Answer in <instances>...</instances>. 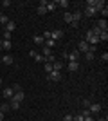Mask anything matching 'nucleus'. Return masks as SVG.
Here are the masks:
<instances>
[{
  "label": "nucleus",
  "instance_id": "nucleus-1",
  "mask_svg": "<svg viewBox=\"0 0 108 121\" xmlns=\"http://www.w3.org/2000/svg\"><path fill=\"white\" fill-rule=\"evenodd\" d=\"M63 38V31L61 29H56V31H51V40L58 42V40H61Z\"/></svg>",
  "mask_w": 108,
  "mask_h": 121
},
{
  "label": "nucleus",
  "instance_id": "nucleus-2",
  "mask_svg": "<svg viewBox=\"0 0 108 121\" xmlns=\"http://www.w3.org/2000/svg\"><path fill=\"white\" fill-rule=\"evenodd\" d=\"M77 51H79V54H81V52H88V51H90V45H88L85 40H81L77 43Z\"/></svg>",
  "mask_w": 108,
  "mask_h": 121
},
{
  "label": "nucleus",
  "instance_id": "nucleus-3",
  "mask_svg": "<svg viewBox=\"0 0 108 121\" xmlns=\"http://www.w3.org/2000/svg\"><path fill=\"white\" fill-rule=\"evenodd\" d=\"M47 80H49V81H60V80H61V72L52 71L51 74H47Z\"/></svg>",
  "mask_w": 108,
  "mask_h": 121
},
{
  "label": "nucleus",
  "instance_id": "nucleus-4",
  "mask_svg": "<svg viewBox=\"0 0 108 121\" xmlns=\"http://www.w3.org/2000/svg\"><path fill=\"white\" fill-rule=\"evenodd\" d=\"M101 108H103V107L99 105V103H90V105H88L90 114H99V112H101Z\"/></svg>",
  "mask_w": 108,
  "mask_h": 121
},
{
  "label": "nucleus",
  "instance_id": "nucleus-5",
  "mask_svg": "<svg viewBox=\"0 0 108 121\" xmlns=\"http://www.w3.org/2000/svg\"><path fill=\"white\" fill-rule=\"evenodd\" d=\"M81 16H83V13L79 9H76L74 13H72V24H79V20H81Z\"/></svg>",
  "mask_w": 108,
  "mask_h": 121
},
{
  "label": "nucleus",
  "instance_id": "nucleus-6",
  "mask_svg": "<svg viewBox=\"0 0 108 121\" xmlns=\"http://www.w3.org/2000/svg\"><path fill=\"white\" fill-rule=\"evenodd\" d=\"M2 94H4V98H7V99H11V98L15 96V91H13V87H5Z\"/></svg>",
  "mask_w": 108,
  "mask_h": 121
},
{
  "label": "nucleus",
  "instance_id": "nucleus-7",
  "mask_svg": "<svg viewBox=\"0 0 108 121\" xmlns=\"http://www.w3.org/2000/svg\"><path fill=\"white\" fill-rule=\"evenodd\" d=\"M24 98H25V94H24V92H22V89H20V91H16V92H15L13 99L18 101V103H22V101H24Z\"/></svg>",
  "mask_w": 108,
  "mask_h": 121
},
{
  "label": "nucleus",
  "instance_id": "nucleus-8",
  "mask_svg": "<svg viewBox=\"0 0 108 121\" xmlns=\"http://www.w3.org/2000/svg\"><path fill=\"white\" fill-rule=\"evenodd\" d=\"M81 13H85L87 16H96V15H97V11L94 9V7H90V5H87V7H85V11H81Z\"/></svg>",
  "mask_w": 108,
  "mask_h": 121
},
{
  "label": "nucleus",
  "instance_id": "nucleus-9",
  "mask_svg": "<svg viewBox=\"0 0 108 121\" xmlns=\"http://www.w3.org/2000/svg\"><path fill=\"white\" fill-rule=\"evenodd\" d=\"M77 60H79V51L74 49L70 54H68V61H77Z\"/></svg>",
  "mask_w": 108,
  "mask_h": 121
},
{
  "label": "nucleus",
  "instance_id": "nucleus-10",
  "mask_svg": "<svg viewBox=\"0 0 108 121\" xmlns=\"http://www.w3.org/2000/svg\"><path fill=\"white\" fill-rule=\"evenodd\" d=\"M106 7V4H104V0H96V4H94V9L96 11H101Z\"/></svg>",
  "mask_w": 108,
  "mask_h": 121
},
{
  "label": "nucleus",
  "instance_id": "nucleus-11",
  "mask_svg": "<svg viewBox=\"0 0 108 121\" xmlns=\"http://www.w3.org/2000/svg\"><path fill=\"white\" fill-rule=\"evenodd\" d=\"M67 69H68V71H70V72H76L77 69H79V63H77V61H68Z\"/></svg>",
  "mask_w": 108,
  "mask_h": 121
},
{
  "label": "nucleus",
  "instance_id": "nucleus-12",
  "mask_svg": "<svg viewBox=\"0 0 108 121\" xmlns=\"http://www.w3.org/2000/svg\"><path fill=\"white\" fill-rule=\"evenodd\" d=\"M4 27H5V31H7V33H13V31L16 29V24H15V22H13V20H9V22H7V24L4 25Z\"/></svg>",
  "mask_w": 108,
  "mask_h": 121
},
{
  "label": "nucleus",
  "instance_id": "nucleus-13",
  "mask_svg": "<svg viewBox=\"0 0 108 121\" xmlns=\"http://www.w3.org/2000/svg\"><path fill=\"white\" fill-rule=\"evenodd\" d=\"M2 63H4V65H11V63H13V56L11 54H4L2 56Z\"/></svg>",
  "mask_w": 108,
  "mask_h": 121
},
{
  "label": "nucleus",
  "instance_id": "nucleus-14",
  "mask_svg": "<svg viewBox=\"0 0 108 121\" xmlns=\"http://www.w3.org/2000/svg\"><path fill=\"white\" fill-rule=\"evenodd\" d=\"M34 43H36V45H40V47H43V43H45L43 36H41V35H36L34 36Z\"/></svg>",
  "mask_w": 108,
  "mask_h": 121
},
{
  "label": "nucleus",
  "instance_id": "nucleus-15",
  "mask_svg": "<svg viewBox=\"0 0 108 121\" xmlns=\"http://www.w3.org/2000/svg\"><path fill=\"white\" fill-rule=\"evenodd\" d=\"M9 108H13V110H18V108H20V103H18V101H15L13 98H11V99H9Z\"/></svg>",
  "mask_w": 108,
  "mask_h": 121
},
{
  "label": "nucleus",
  "instance_id": "nucleus-16",
  "mask_svg": "<svg viewBox=\"0 0 108 121\" xmlns=\"http://www.w3.org/2000/svg\"><path fill=\"white\" fill-rule=\"evenodd\" d=\"M97 27H99L101 31H106V27H108L106 20H104V18H103V20H97Z\"/></svg>",
  "mask_w": 108,
  "mask_h": 121
},
{
  "label": "nucleus",
  "instance_id": "nucleus-17",
  "mask_svg": "<svg viewBox=\"0 0 108 121\" xmlns=\"http://www.w3.org/2000/svg\"><path fill=\"white\" fill-rule=\"evenodd\" d=\"M41 54H43V58H47V56H51L52 54V49H49V47H41Z\"/></svg>",
  "mask_w": 108,
  "mask_h": 121
},
{
  "label": "nucleus",
  "instance_id": "nucleus-18",
  "mask_svg": "<svg viewBox=\"0 0 108 121\" xmlns=\"http://www.w3.org/2000/svg\"><path fill=\"white\" fill-rule=\"evenodd\" d=\"M11 47H13V43H11V40H2V49L9 51Z\"/></svg>",
  "mask_w": 108,
  "mask_h": 121
},
{
  "label": "nucleus",
  "instance_id": "nucleus-19",
  "mask_svg": "<svg viewBox=\"0 0 108 121\" xmlns=\"http://www.w3.org/2000/svg\"><path fill=\"white\" fill-rule=\"evenodd\" d=\"M61 67H63V63H61V61H54V63H52V71L61 72Z\"/></svg>",
  "mask_w": 108,
  "mask_h": 121
},
{
  "label": "nucleus",
  "instance_id": "nucleus-20",
  "mask_svg": "<svg viewBox=\"0 0 108 121\" xmlns=\"http://www.w3.org/2000/svg\"><path fill=\"white\" fill-rule=\"evenodd\" d=\"M45 7H47V11H56L58 5H56V2H47Z\"/></svg>",
  "mask_w": 108,
  "mask_h": 121
},
{
  "label": "nucleus",
  "instance_id": "nucleus-21",
  "mask_svg": "<svg viewBox=\"0 0 108 121\" xmlns=\"http://www.w3.org/2000/svg\"><path fill=\"white\" fill-rule=\"evenodd\" d=\"M43 45H45V47H49V49H54V47H56V42L49 38V40H45V43H43Z\"/></svg>",
  "mask_w": 108,
  "mask_h": 121
},
{
  "label": "nucleus",
  "instance_id": "nucleus-22",
  "mask_svg": "<svg viewBox=\"0 0 108 121\" xmlns=\"http://www.w3.org/2000/svg\"><path fill=\"white\" fill-rule=\"evenodd\" d=\"M36 13H38V15H47V7H45V5H38Z\"/></svg>",
  "mask_w": 108,
  "mask_h": 121
},
{
  "label": "nucleus",
  "instance_id": "nucleus-23",
  "mask_svg": "<svg viewBox=\"0 0 108 121\" xmlns=\"http://www.w3.org/2000/svg\"><path fill=\"white\" fill-rule=\"evenodd\" d=\"M56 5H61V7H68V5H70V2H68V0H58Z\"/></svg>",
  "mask_w": 108,
  "mask_h": 121
},
{
  "label": "nucleus",
  "instance_id": "nucleus-24",
  "mask_svg": "<svg viewBox=\"0 0 108 121\" xmlns=\"http://www.w3.org/2000/svg\"><path fill=\"white\" fill-rule=\"evenodd\" d=\"M106 40H108V31H103L99 35V42H106Z\"/></svg>",
  "mask_w": 108,
  "mask_h": 121
},
{
  "label": "nucleus",
  "instance_id": "nucleus-25",
  "mask_svg": "<svg viewBox=\"0 0 108 121\" xmlns=\"http://www.w3.org/2000/svg\"><path fill=\"white\" fill-rule=\"evenodd\" d=\"M63 20L67 22V24H72V13H65V15H63Z\"/></svg>",
  "mask_w": 108,
  "mask_h": 121
},
{
  "label": "nucleus",
  "instance_id": "nucleus-26",
  "mask_svg": "<svg viewBox=\"0 0 108 121\" xmlns=\"http://www.w3.org/2000/svg\"><path fill=\"white\" fill-rule=\"evenodd\" d=\"M7 22H9V18H7L5 15H2V13H0V25H5Z\"/></svg>",
  "mask_w": 108,
  "mask_h": 121
},
{
  "label": "nucleus",
  "instance_id": "nucleus-27",
  "mask_svg": "<svg viewBox=\"0 0 108 121\" xmlns=\"http://www.w3.org/2000/svg\"><path fill=\"white\" fill-rule=\"evenodd\" d=\"M85 56H87L88 61H92L94 58H96V54H94V51H88V52H85Z\"/></svg>",
  "mask_w": 108,
  "mask_h": 121
},
{
  "label": "nucleus",
  "instance_id": "nucleus-28",
  "mask_svg": "<svg viewBox=\"0 0 108 121\" xmlns=\"http://www.w3.org/2000/svg\"><path fill=\"white\" fill-rule=\"evenodd\" d=\"M7 110H9V103H2V105H0V112H4V114H5Z\"/></svg>",
  "mask_w": 108,
  "mask_h": 121
},
{
  "label": "nucleus",
  "instance_id": "nucleus-29",
  "mask_svg": "<svg viewBox=\"0 0 108 121\" xmlns=\"http://www.w3.org/2000/svg\"><path fill=\"white\" fill-rule=\"evenodd\" d=\"M11 36H13V33H7V31H4V35H2V40H11Z\"/></svg>",
  "mask_w": 108,
  "mask_h": 121
},
{
  "label": "nucleus",
  "instance_id": "nucleus-30",
  "mask_svg": "<svg viewBox=\"0 0 108 121\" xmlns=\"http://www.w3.org/2000/svg\"><path fill=\"white\" fill-rule=\"evenodd\" d=\"M34 60L36 61H45V58H43V54H38V52H36V54H34Z\"/></svg>",
  "mask_w": 108,
  "mask_h": 121
},
{
  "label": "nucleus",
  "instance_id": "nucleus-31",
  "mask_svg": "<svg viewBox=\"0 0 108 121\" xmlns=\"http://www.w3.org/2000/svg\"><path fill=\"white\" fill-rule=\"evenodd\" d=\"M45 72H47V74H51V72H52V63H45Z\"/></svg>",
  "mask_w": 108,
  "mask_h": 121
},
{
  "label": "nucleus",
  "instance_id": "nucleus-32",
  "mask_svg": "<svg viewBox=\"0 0 108 121\" xmlns=\"http://www.w3.org/2000/svg\"><path fill=\"white\" fill-rule=\"evenodd\" d=\"M72 119H74L72 114H65V116H63V121H72Z\"/></svg>",
  "mask_w": 108,
  "mask_h": 121
},
{
  "label": "nucleus",
  "instance_id": "nucleus-33",
  "mask_svg": "<svg viewBox=\"0 0 108 121\" xmlns=\"http://www.w3.org/2000/svg\"><path fill=\"white\" fill-rule=\"evenodd\" d=\"M72 121H83V116H81V114H76V116H74V119H72Z\"/></svg>",
  "mask_w": 108,
  "mask_h": 121
},
{
  "label": "nucleus",
  "instance_id": "nucleus-34",
  "mask_svg": "<svg viewBox=\"0 0 108 121\" xmlns=\"http://www.w3.org/2000/svg\"><path fill=\"white\" fill-rule=\"evenodd\" d=\"M83 121H96V119H94L92 114H90V116H85V117H83Z\"/></svg>",
  "mask_w": 108,
  "mask_h": 121
},
{
  "label": "nucleus",
  "instance_id": "nucleus-35",
  "mask_svg": "<svg viewBox=\"0 0 108 121\" xmlns=\"http://www.w3.org/2000/svg\"><path fill=\"white\" fill-rule=\"evenodd\" d=\"M101 60H103V61H108V52H103V54H101Z\"/></svg>",
  "mask_w": 108,
  "mask_h": 121
},
{
  "label": "nucleus",
  "instance_id": "nucleus-36",
  "mask_svg": "<svg viewBox=\"0 0 108 121\" xmlns=\"http://www.w3.org/2000/svg\"><path fill=\"white\" fill-rule=\"evenodd\" d=\"M81 116H83V117H85V116H90V110H88V108H85V110L81 112Z\"/></svg>",
  "mask_w": 108,
  "mask_h": 121
},
{
  "label": "nucleus",
  "instance_id": "nucleus-37",
  "mask_svg": "<svg viewBox=\"0 0 108 121\" xmlns=\"http://www.w3.org/2000/svg\"><path fill=\"white\" fill-rule=\"evenodd\" d=\"M2 5H4V7H9V5H11V0H4V2H2Z\"/></svg>",
  "mask_w": 108,
  "mask_h": 121
},
{
  "label": "nucleus",
  "instance_id": "nucleus-38",
  "mask_svg": "<svg viewBox=\"0 0 108 121\" xmlns=\"http://www.w3.org/2000/svg\"><path fill=\"white\" fill-rule=\"evenodd\" d=\"M101 15L106 18V15H108V7H104V9H101Z\"/></svg>",
  "mask_w": 108,
  "mask_h": 121
},
{
  "label": "nucleus",
  "instance_id": "nucleus-39",
  "mask_svg": "<svg viewBox=\"0 0 108 121\" xmlns=\"http://www.w3.org/2000/svg\"><path fill=\"white\" fill-rule=\"evenodd\" d=\"M83 105H85V107L88 108V105H90V99H83Z\"/></svg>",
  "mask_w": 108,
  "mask_h": 121
},
{
  "label": "nucleus",
  "instance_id": "nucleus-40",
  "mask_svg": "<svg viewBox=\"0 0 108 121\" xmlns=\"http://www.w3.org/2000/svg\"><path fill=\"white\" fill-rule=\"evenodd\" d=\"M4 119V112H0V121Z\"/></svg>",
  "mask_w": 108,
  "mask_h": 121
},
{
  "label": "nucleus",
  "instance_id": "nucleus-41",
  "mask_svg": "<svg viewBox=\"0 0 108 121\" xmlns=\"http://www.w3.org/2000/svg\"><path fill=\"white\" fill-rule=\"evenodd\" d=\"M97 121H106V117H101V119H97Z\"/></svg>",
  "mask_w": 108,
  "mask_h": 121
},
{
  "label": "nucleus",
  "instance_id": "nucleus-42",
  "mask_svg": "<svg viewBox=\"0 0 108 121\" xmlns=\"http://www.w3.org/2000/svg\"><path fill=\"white\" fill-rule=\"evenodd\" d=\"M0 49H2V38H0Z\"/></svg>",
  "mask_w": 108,
  "mask_h": 121
},
{
  "label": "nucleus",
  "instance_id": "nucleus-43",
  "mask_svg": "<svg viewBox=\"0 0 108 121\" xmlns=\"http://www.w3.org/2000/svg\"><path fill=\"white\" fill-rule=\"evenodd\" d=\"M0 85H2V76H0Z\"/></svg>",
  "mask_w": 108,
  "mask_h": 121
}]
</instances>
